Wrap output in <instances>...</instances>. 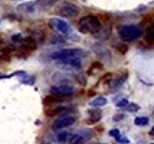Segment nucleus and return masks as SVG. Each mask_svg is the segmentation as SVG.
<instances>
[{"instance_id":"obj_22","label":"nucleus","mask_w":154,"mask_h":144,"mask_svg":"<svg viewBox=\"0 0 154 144\" xmlns=\"http://www.w3.org/2000/svg\"><path fill=\"white\" fill-rule=\"evenodd\" d=\"M116 141H117L119 143H122V144H128V143H129V140H128V138H127L125 135H122V134H121V135H120V136L116 138Z\"/></svg>"},{"instance_id":"obj_29","label":"nucleus","mask_w":154,"mask_h":144,"mask_svg":"<svg viewBox=\"0 0 154 144\" xmlns=\"http://www.w3.org/2000/svg\"><path fill=\"white\" fill-rule=\"evenodd\" d=\"M82 1H84V2H85V1H87V0H82Z\"/></svg>"},{"instance_id":"obj_17","label":"nucleus","mask_w":154,"mask_h":144,"mask_svg":"<svg viewBox=\"0 0 154 144\" xmlns=\"http://www.w3.org/2000/svg\"><path fill=\"white\" fill-rule=\"evenodd\" d=\"M149 123V119L148 117H145V116H139L134 119V124L137 126H146L148 125Z\"/></svg>"},{"instance_id":"obj_30","label":"nucleus","mask_w":154,"mask_h":144,"mask_svg":"<svg viewBox=\"0 0 154 144\" xmlns=\"http://www.w3.org/2000/svg\"><path fill=\"white\" fill-rule=\"evenodd\" d=\"M148 144H154V143H148Z\"/></svg>"},{"instance_id":"obj_32","label":"nucleus","mask_w":154,"mask_h":144,"mask_svg":"<svg viewBox=\"0 0 154 144\" xmlns=\"http://www.w3.org/2000/svg\"><path fill=\"white\" fill-rule=\"evenodd\" d=\"M0 43H1V40H0Z\"/></svg>"},{"instance_id":"obj_7","label":"nucleus","mask_w":154,"mask_h":144,"mask_svg":"<svg viewBox=\"0 0 154 144\" xmlns=\"http://www.w3.org/2000/svg\"><path fill=\"white\" fill-rule=\"evenodd\" d=\"M57 65L62 68L63 70H72V71H78L82 69V58H69L64 60L57 62Z\"/></svg>"},{"instance_id":"obj_27","label":"nucleus","mask_w":154,"mask_h":144,"mask_svg":"<svg viewBox=\"0 0 154 144\" xmlns=\"http://www.w3.org/2000/svg\"><path fill=\"white\" fill-rule=\"evenodd\" d=\"M149 135H151V136H153V137H154V125L152 126V129L149 130Z\"/></svg>"},{"instance_id":"obj_16","label":"nucleus","mask_w":154,"mask_h":144,"mask_svg":"<svg viewBox=\"0 0 154 144\" xmlns=\"http://www.w3.org/2000/svg\"><path fill=\"white\" fill-rule=\"evenodd\" d=\"M89 115H90V117L88 119V123H97L102 118V116H101L102 113H101L100 110H90Z\"/></svg>"},{"instance_id":"obj_19","label":"nucleus","mask_w":154,"mask_h":144,"mask_svg":"<svg viewBox=\"0 0 154 144\" xmlns=\"http://www.w3.org/2000/svg\"><path fill=\"white\" fill-rule=\"evenodd\" d=\"M19 79H20V83L26 84V85H33L35 82H36V78H35L33 76H27V74L20 77Z\"/></svg>"},{"instance_id":"obj_3","label":"nucleus","mask_w":154,"mask_h":144,"mask_svg":"<svg viewBox=\"0 0 154 144\" xmlns=\"http://www.w3.org/2000/svg\"><path fill=\"white\" fill-rule=\"evenodd\" d=\"M87 53L81 50V49H62V50H57L54 53L51 54V59L55 62H59V60H64V59H69V58H82L85 57Z\"/></svg>"},{"instance_id":"obj_26","label":"nucleus","mask_w":154,"mask_h":144,"mask_svg":"<svg viewBox=\"0 0 154 144\" xmlns=\"http://www.w3.org/2000/svg\"><path fill=\"white\" fill-rule=\"evenodd\" d=\"M122 118H123V115L120 113V115H116L115 117H114V121H120V119H122Z\"/></svg>"},{"instance_id":"obj_5","label":"nucleus","mask_w":154,"mask_h":144,"mask_svg":"<svg viewBox=\"0 0 154 144\" xmlns=\"http://www.w3.org/2000/svg\"><path fill=\"white\" fill-rule=\"evenodd\" d=\"M58 14L63 18H74L78 16L79 13V8L77 7L76 5L70 4V2H64L62 4L57 10Z\"/></svg>"},{"instance_id":"obj_25","label":"nucleus","mask_w":154,"mask_h":144,"mask_svg":"<svg viewBox=\"0 0 154 144\" xmlns=\"http://www.w3.org/2000/svg\"><path fill=\"white\" fill-rule=\"evenodd\" d=\"M116 47L119 49L117 51H119V52H121V53H126V52H127V50H128V47H127L126 45H121V44H120V45H117Z\"/></svg>"},{"instance_id":"obj_11","label":"nucleus","mask_w":154,"mask_h":144,"mask_svg":"<svg viewBox=\"0 0 154 144\" xmlns=\"http://www.w3.org/2000/svg\"><path fill=\"white\" fill-rule=\"evenodd\" d=\"M127 77H128V74H127V73H125L123 76H120V77H117V78H113V79L109 82V84H108V86H109V91L114 92V91L119 90V89H120V86L126 82Z\"/></svg>"},{"instance_id":"obj_28","label":"nucleus","mask_w":154,"mask_h":144,"mask_svg":"<svg viewBox=\"0 0 154 144\" xmlns=\"http://www.w3.org/2000/svg\"><path fill=\"white\" fill-rule=\"evenodd\" d=\"M42 144H50V143H48V142H44V143H42Z\"/></svg>"},{"instance_id":"obj_9","label":"nucleus","mask_w":154,"mask_h":144,"mask_svg":"<svg viewBox=\"0 0 154 144\" xmlns=\"http://www.w3.org/2000/svg\"><path fill=\"white\" fill-rule=\"evenodd\" d=\"M16 11L19 12L21 14H35L37 13V7L35 1H25L19 4L16 7Z\"/></svg>"},{"instance_id":"obj_4","label":"nucleus","mask_w":154,"mask_h":144,"mask_svg":"<svg viewBox=\"0 0 154 144\" xmlns=\"http://www.w3.org/2000/svg\"><path fill=\"white\" fill-rule=\"evenodd\" d=\"M49 25L52 30H55L59 34L65 37H69L72 33V28L71 26L63 19L60 18H51L49 20Z\"/></svg>"},{"instance_id":"obj_6","label":"nucleus","mask_w":154,"mask_h":144,"mask_svg":"<svg viewBox=\"0 0 154 144\" xmlns=\"http://www.w3.org/2000/svg\"><path fill=\"white\" fill-rule=\"evenodd\" d=\"M76 122V117L74 115H63L60 117H58L57 119L52 124V129L54 130H63L65 128L74 125Z\"/></svg>"},{"instance_id":"obj_14","label":"nucleus","mask_w":154,"mask_h":144,"mask_svg":"<svg viewBox=\"0 0 154 144\" xmlns=\"http://www.w3.org/2000/svg\"><path fill=\"white\" fill-rule=\"evenodd\" d=\"M107 103H108V99L106 97H96L89 103V105L93 108H101V106H104Z\"/></svg>"},{"instance_id":"obj_10","label":"nucleus","mask_w":154,"mask_h":144,"mask_svg":"<svg viewBox=\"0 0 154 144\" xmlns=\"http://www.w3.org/2000/svg\"><path fill=\"white\" fill-rule=\"evenodd\" d=\"M58 0H36V7H37V12H43V11H48L50 10L52 6L56 5Z\"/></svg>"},{"instance_id":"obj_2","label":"nucleus","mask_w":154,"mask_h":144,"mask_svg":"<svg viewBox=\"0 0 154 144\" xmlns=\"http://www.w3.org/2000/svg\"><path fill=\"white\" fill-rule=\"evenodd\" d=\"M142 34H143V31L137 25H123L119 28V37L125 43L136 40Z\"/></svg>"},{"instance_id":"obj_20","label":"nucleus","mask_w":154,"mask_h":144,"mask_svg":"<svg viewBox=\"0 0 154 144\" xmlns=\"http://www.w3.org/2000/svg\"><path fill=\"white\" fill-rule=\"evenodd\" d=\"M128 99H126V98H121L119 102H116V108L119 109H126L127 108V105H128Z\"/></svg>"},{"instance_id":"obj_23","label":"nucleus","mask_w":154,"mask_h":144,"mask_svg":"<svg viewBox=\"0 0 154 144\" xmlns=\"http://www.w3.org/2000/svg\"><path fill=\"white\" fill-rule=\"evenodd\" d=\"M120 135H121V132H120V130H119V129H112V130L109 131V136L114 137L115 140L120 136Z\"/></svg>"},{"instance_id":"obj_1","label":"nucleus","mask_w":154,"mask_h":144,"mask_svg":"<svg viewBox=\"0 0 154 144\" xmlns=\"http://www.w3.org/2000/svg\"><path fill=\"white\" fill-rule=\"evenodd\" d=\"M102 25L100 19L96 16H85L81 19L77 24V28L81 33H93L96 34L97 32L101 30Z\"/></svg>"},{"instance_id":"obj_18","label":"nucleus","mask_w":154,"mask_h":144,"mask_svg":"<svg viewBox=\"0 0 154 144\" xmlns=\"http://www.w3.org/2000/svg\"><path fill=\"white\" fill-rule=\"evenodd\" d=\"M146 40L148 43H154V22L147 27L146 31Z\"/></svg>"},{"instance_id":"obj_15","label":"nucleus","mask_w":154,"mask_h":144,"mask_svg":"<svg viewBox=\"0 0 154 144\" xmlns=\"http://www.w3.org/2000/svg\"><path fill=\"white\" fill-rule=\"evenodd\" d=\"M71 135L70 132H66V131H62V132H58L56 135V141L59 142V143H64V142H69L70 138H71Z\"/></svg>"},{"instance_id":"obj_12","label":"nucleus","mask_w":154,"mask_h":144,"mask_svg":"<svg viewBox=\"0 0 154 144\" xmlns=\"http://www.w3.org/2000/svg\"><path fill=\"white\" fill-rule=\"evenodd\" d=\"M21 45H23V50H26V51H35L37 49L36 39L32 37L24 38V40L21 41Z\"/></svg>"},{"instance_id":"obj_8","label":"nucleus","mask_w":154,"mask_h":144,"mask_svg":"<svg viewBox=\"0 0 154 144\" xmlns=\"http://www.w3.org/2000/svg\"><path fill=\"white\" fill-rule=\"evenodd\" d=\"M74 92H75V88H72L71 85H66V84L51 86L50 89V93H52L54 96H71Z\"/></svg>"},{"instance_id":"obj_21","label":"nucleus","mask_w":154,"mask_h":144,"mask_svg":"<svg viewBox=\"0 0 154 144\" xmlns=\"http://www.w3.org/2000/svg\"><path fill=\"white\" fill-rule=\"evenodd\" d=\"M125 110H127V111H129V112H136V111L140 110V106H139L137 104H135V103H128L127 108L125 109Z\"/></svg>"},{"instance_id":"obj_13","label":"nucleus","mask_w":154,"mask_h":144,"mask_svg":"<svg viewBox=\"0 0 154 144\" xmlns=\"http://www.w3.org/2000/svg\"><path fill=\"white\" fill-rule=\"evenodd\" d=\"M68 109L65 106H50L49 109L45 110V115L48 117H54V116H58L63 112H65Z\"/></svg>"},{"instance_id":"obj_31","label":"nucleus","mask_w":154,"mask_h":144,"mask_svg":"<svg viewBox=\"0 0 154 144\" xmlns=\"http://www.w3.org/2000/svg\"><path fill=\"white\" fill-rule=\"evenodd\" d=\"M153 116H154V112H153Z\"/></svg>"},{"instance_id":"obj_24","label":"nucleus","mask_w":154,"mask_h":144,"mask_svg":"<svg viewBox=\"0 0 154 144\" xmlns=\"http://www.w3.org/2000/svg\"><path fill=\"white\" fill-rule=\"evenodd\" d=\"M12 41L13 43H21L23 40H24V38H23V36L21 34H19V33H17V34H14V36H12Z\"/></svg>"}]
</instances>
